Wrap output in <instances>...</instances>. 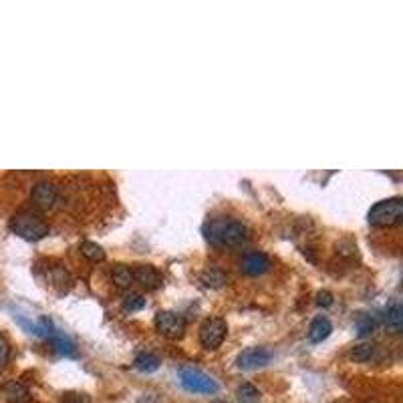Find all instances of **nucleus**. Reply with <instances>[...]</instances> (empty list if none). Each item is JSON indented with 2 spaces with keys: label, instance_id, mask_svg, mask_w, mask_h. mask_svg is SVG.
Wrapping results in <instances>:
<instances>
[{
  "label": "nucleus",
  "instance_id": "obj_1",
  "mask_svg": "<svg viewBox=\"0 0 403 403\" xmlns=\"http://www.w3.org/2000/svg\"><path fill=\"white\" fill-rule=\"evenodd\" d=\"M206 240L216 248H234L250 238V230L246 224L234 218H214L204 228Z\"/></svg>",
  "mask_w": 403,
  "mask_h": 403
},
{
  "label": "nucleus",
  "instance_id": "obj_2",
  "mask_svg": "<svg viewBox=\"0 0 403 403\" xmlns=\"http://www.w3.org/2000/svg\"><path fill=\"white\" fill-rule=\"evenodd\" d=\"M8 228L12 230V234H17L19 238L28 242L43 240L49 234V224L37 212H30V210L17 212L10 218Z\"/></svg>",
  "mask_w": 403,
  "mask_h": 403
},
{
  "label": "nucleus",
  "instance_id": "obj_3",
  "mask_svg": "<svg viewBox=\"0 0 403 403\" xmlns=\"http://www.w3.org/2000/svg\"><path fill=\"white\" fill-rule=\"evenodd\" d=\"M367 220L375 228H389L400 224L403 220V200L400 196H393L377 202L375 206H371Z\"/></svg>",
  "mask_w": 403,
  "mask_h": 403
},
{
  "label": "nucleus",
  "instance_id": "obj_4",
  "mask_svg": "<svg viewBox=\"0 0 403 403\" xmlns=\"http://www.w3.org/2000/svg\"><path fill=\"white\" fill-rule=\"evenodd\" d=\"M178 377H180V383L184 389H188L192 393H202V395H212L218 391V381L214 377L204 373L202 369L198 367H192V365H184L180 367L178 371Z\"/></svg>",
  "mask_w": 403,
  "mask_h": 403
},
{
  "label": "nucleus",
  "instance_id": "obj_5",
  "mask_svg": "<svg viewBox=\"0 0 403 403\" xmlns=\"http://www.w3.org/2000/svg\"><path fill=\"white\" fill-rule=\"evenodd\" d=\"M226 333H228V324L224 319H220V317L206 319L200 327V343L204 349H218L224 343Z\"/></svg>",
  "mask_w": 403,
  "mask_h": 403
},
{
  "label": "nucleus",
  "instance_id": "obj_6",
  "mask_svg": "<svg viewBox=\"0 0 403 403\" xmlns=\"http://www.w3.org/2000/svg\"><path fill=\"white\" fill-rule=\"evenodd\" d=\"M156 329L167 339H182L186 333V321L174 311H160L156 315Z\"/></svg>",
  "mask_w": 403,
  "mask_h": 403
},
{
  "label": "nucleus",
  "instance_id": "obj_7",
  "mask_svg": "<svg viewBox=\"0 0 403 403\" xmlns=\"http://www.w3.org/2000/svg\"><path fill=\"white\" fill-rule=\"evenodd\" d=\"M270 361H272V351L269 347H250L238 355V367L244 371L267 367Z\"/></svg>",
  "mask_w": 403,
  "mask_h": 403
},
{
  "label": "nucleus",
  "instance_id": "obj_8",
  "mask_svg": "<svg viewBox=\"0 0 403 403\" xmlns=\"http://www.w3.org/2000/svg\"><path fill=\"white\" fill-rule=\"evenodd\" d=\"M30 198H32V204L39 210H51L59 200V188L49 180L37 182L32 192H30Z\"/></svg>",
  "mask_w": 403,
  "mask_h": 403
},
{
  "label": "nucleus",
  "instance_id": "obj_9",
  "mask_svg": "<svg viewBox=\"0 0 403 403\" xmlns=\"http://www.w3.org/2000/svg\"><path fill=\"white\" fill-rule=\"evenodd\" d=\"M272 262L265 252H258V250H252V252H246L240 258V269L242 272H246L248 276H260L265 272H269Z\"/></svg>",
  "mask_w": 403,
  "mask_h": 403
},
{
  "label": "nucleus",
  "instance_id": "obj_10",
  "mask_svg": "<svg viewBox=\"0 0 403 403\" xmlns=\"http://www.w3.org/2000/svg\"><path fill=\"white\" fill-rule=\"evenodd\" d=\"M132 270H134L135 282L141 285L145 291H158L163 282L160 270L152 265H135V267H132Z\"/></svg>",
  "mask_w": 403,
  "mask_h": 403
},
{
  "label": "nucleus",
  "instance_id": "obj_11",
  "mask_svg": "<svg viewBox=\"0 0 403 403\" xmlns=\"http://www.w3.org/2000/svg\"><path fill=\"white\" fill-rule=\"evenodd\" d=\"M333 333V322L327 317H315L309 327V341L311 343H322L324 339H329V335Z\"/></svg>",
  "mask_w": 403,
  "mask_h": 403
},
{
  "label": "nucleus",
  "instance_id": "obj_12",
  "mask_svg": "<svg viewBox=\"0 0 403 403\" xmlns=\"http://www.w3.org/2000/svg\"><path fill=\"white\" fill-rule=\"evenodd\" d=\"M160 365L161 359L152 351H141V353L135 355L134 359V367L137 371H141V373H154V371L160 369Z\"/></svg>",
  "mask_w": 403,
  "mask_h": 403
},
{
  "label": "nucleus",
  "instance_id": "obj_13",
  "mask_svg": "<svg viewBox=\"0 0 403 403\" xmlns=\"http://www.w3.org/2000/svg\"><path fill=\"white\" fill-rule=\"evenodd\" d=\"M385 327H387V331L393 333V335L402 333L403 309L402 304H400V300H393V302L387 307V311H385Z\"/></svg>",
  "mask_w": 403,
  "mask_h": 403
},
{
  "label": "nucleus",
  "instance_id": "obj_14",
  "mask_svg": "<svg viewBox=\"0 0 403 403\" xmlns=\"http://www.w3.org/2000/svg\"><path fill=\"white\" fill-rule=\"evenodd\" d=\"M4 395L10 403H28L30 402V391L21 381H10L4 385Z\"/></svg>",
  "mask_w": 403,
  "mask_h": 403
},
{
  "label": "nucleus",
  "instance_id": "obj_15",
  "mask_svg": "<svg viewBox=\"0 0 403 403\" xmlns=\"http://www.w3.org/2000/svg\"><path fill=\"white\" fill-rule=\"evenodd\" d=\"M200 280H202V285H204L206 289H222V287L228 282V276H226V272H224V270L206 269L204 272H202Z\"/></svg>",
  "mask_w": 403,
  "mask_h": 403
},
{
  "label": "nucleus",
  "instance_id": "obj_16",
  "mask_svg": "<svg viewBox=\"0 0 403 403\" xmlns=\"http://www.w3.org/2000/svg\"><path fill=\"white\" fill-rule=\"evenodd\" d=\"M111 278H113L115 287H119V289H130L132 285H135L134 270H132V267H125V265L115 267L111 272Z\"/></svg>",
  "mask_w": 403,
  "mask_h": 403
},
{
  "label": "nucleus",
  "instance_id": "obj_17",
  "mask_svg": "<svg viewBox=\"0 0 403 403\" xmlns=\"http://www.w3.org/2000/svg\"><path fill=\"white\" fill-rule=\"evenodd\" d=\"M81 254L87 258V260H91V262H103L105 260V250L97 244V242H81L79 246Z\"/></svg>",
  "mask_w": 403,
  "mask_h": 403
},
{
  "label": "nucleus",
  "instance_id": "obj_18",
  "mask_svg": "<svg viewBox=\"0 0 403 403\" xmlns=\"http://www.w3.org/2000/svg\"><path fill=\"white\" fill-rule=\"evenodd\" d=\"M373 355H375V345H371V343H361V345H355L351 349V359L357 363H367L373 359Z\"/></svg>",
  "mask_w": 403,
  "mask_h": 403
},
{
  "label": "nucleus",
  "instance_id": "obj_19",
  "mask_svg": "<svg viewBox=\"0 0 403 403\" xmlns=\"http://www.w3.org/2000/svg\"><path fill=\"white\" fill-rule=\"evenodd\" d=\"M355 327H357V335L359 337H367L375 331L377 321L373 315H367V313H361L355 321Z\"/></svg>",
  "mask_w": 403,
  "mask_h": 403
},
{
  "label": "nucleus",
  "instance_id": "obj_20",
  "mask_svg": "<svg viewBox=\"0 0 403 403\" xmlns=\"http://www.w3.org/2000/svg\"><path fill=\"white\" fill-rule=\"evenodd\" d=\"M121 307H123L125 313H137V311L145 309V298L139 293H127V295L123 296Z\"/></svg>",
  "mask_w": 403,
  "mask_h": 403
},
{
  "label": "nucleus",
  "instance_id": "obj_21",
  "mask_svg": "<svg viewBox=\"0 0 403 403\" xmlns=\"http://www.w3.org/2000/svg\"><path fill=\"white\" fill-rule=\"evenodd\" d=\"M238 395H240L242 403H254L258 400L260 391L254 385H250V383H242L240 387H238Z\"/></svg>",
  "mask_w": 403,
  "mask_h": 403
},
{
  "label": "nucleus",
  "instance_id": "obj_22",
  "mask_svg": "<svg viewBox=\"0 0 403 403\" xmlns=\"http://www.w3.org/2000/svg\"><path fill=\"white\" fill-rule=\"evenodd\" d=\"M8 357H10V345H8L6 337L0 333V371L6 367V363H8Z\"/></svg>",
  "mask_w": 403,
  "mask_h": 403
},
{
  "label": "nucleus",
  "instance_id": "obj_23",
  "mask_svg": "<svg viewBox=\"0 0 403 403\" xmlns=\"http://www.w3.org/2000/svg\"><path fill=\"white\" fill-rule=\"evenodd\" d=\"M61 403H91V400H89V395H85V393L69 391V393H63Z\"/></svg>",
  "mask_w": 403,
  "mask_h": 403
},
{
  "label": "nucleus",
  "instance_id": "obj_24",
  "mask_svg": "<svg viewBox=\"0 0 403 403\" xmlns=\"http://www.w3.org/2000/svg\"><path fill=\"white\" fill-rule=\"evenodd\" d=\"M333 302H335V298H333V293H329V291H321L317 295V304L319 307H331Z\"/></svg>",
  "mask_w": 403,
  "mask_h": 403
},
{
  "label": "nucleus",
  "instance_id": "obj_25",
  "mask_svg": "<svg viewBox=\"0 0 403 403\" xmlns=\"http://www.w3.org/2000/svg\"><path fill=\"white\" fill-rule=\"evenodd\" d=\"M137 403H165V402L161 400L160 395H156V393H143V395L137 400Z\"/></svg>",
  "mask_w": 403,
  "mask_h": 403
},
{
  "label": "nucleus",
  "instance_id": "obj_26",
  "mask_svg": "<svg viewBox=\"0 0 403 403\" xmlns=\"http://www.w3.org/2000/svg\"><path fill=\"white\" fill-rule=\"evenodd\" d=\"M216 403H226V402H216Z\"/></svg>",
  "mask_w": 403,
  "mask_h": 403
},
{
  "label": "nucleus",
  "instance_id": "obj_27",
  "mask_svg": "<svg viewBox=\"0 0 403 403\" xmlns=\"http://www.w3.org/2000/svg\"><path fill=\"white\" fill-rule=\"evenodd\" d=\"M335 403H339V402H335Z\"/></svg>",
  "mask_w": 403,
  "mask_h": 403
}]
</instances>
